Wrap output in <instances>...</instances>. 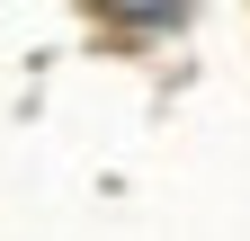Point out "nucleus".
Listing matches in <instances>:
<instances>
[{
    "instance_id": "obj_1",
    "label": "nucleus",
    "mask_w": 250,
    "mask_h": 241,
    "mask_svg": "<svg viewBox=\"0 0 250 241\" xmlns=\"http://www.w3.org/2000/svg\"><path fill=\"white\" fill-rule=\"evenodd\" d=\"M99 9L125 27H170V18H188V0H99Z\"/></svg>"
}]
</instances>
